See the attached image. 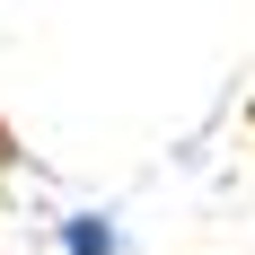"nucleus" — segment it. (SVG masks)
I'll list each match as a JSON object with an SVG mask.
<instances>
[{"mask_svg":"<svg viewBox=\"0 0 255 255\" xmlns=\"http://www.w3.org/2000/svg\"><path fill=\"white\" fill-rule=\"evenodd\" d=\"M62 247H71V255H115V229H106V220H88V211H79L71 229H62Z\"/></svg>","mask_w":255,"mask_h":255,"instance_id":"obj_1","label":"nucleus"}]
</instances>
